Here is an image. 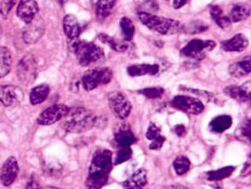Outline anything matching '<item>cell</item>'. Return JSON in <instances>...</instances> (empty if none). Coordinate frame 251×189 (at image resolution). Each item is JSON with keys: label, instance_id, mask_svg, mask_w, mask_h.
Segmentation results:
<instances>
[{"label": "cell", "instance_id": "cell-1", "mask_svg": "<svg viewBox=\"0 0 251 189\" xmlns=\"http://www.w3.org/2000/svg\"><path fill=\"white\" fill-rule=\"evenodd\" d=\"M113 168L112 152L108 150L99 151L89 167V173L85 186L88 189H101L108 182Z\"/></svg>", "mask_w": 251, "mask_h": 189}, {"label": "cell", "instance_id": "cell-2", "mask_svg": "<svg viewBox=\"0 0 251 189\" xmlns=\"http://www.w3.org/2000/svg\"><path fill=\"white\" fill-rule=\"evenodd\" d=\"M97 116L92 111L76 107L68 110L63 117V127L69 133L80 134L91 130L96 125Z\"/></svg>", "mask_w": 251, "mask_h": 189}, {"label": "cell", "instance_id": "cell-3", "mask_svg": "<svg viewBox=\"0 0 251 189\" xmlns=\"http://www.w3.org/2000/svg\"><path fill=\"white\" fill-rule=\"evenodd\" d=\"M71 42L70 49L76 55L78 63L82 66L100 64L104 62V51L96 44L79 41L77 39L71 40Z\"/></svg>", "mask_w": 251, "mask_h": 189}, {"label": "cell", "instance_id": "cell-4", "mask_svg": "<svg viewBox=\"0 0 251 189\" xmlns=\"http://www.w3.org/2000/svg\"><path fill=\"white\" fill-rule=\"evenodd\" d=\"M140 21L152 30L163 35H173L180 31L182 27L178 21L171 18L158 16L156 14L139 13Z\"/></svg>", "mask_w": 251, "mask_h": 189}, {"label": "cell", "instance_id": "cell-5", "mask_svg": "<svg viewBox=\"0 0 251 189\" xmlns=\"http://www.w3.org/2000/svg\"><path fill=\"white\" fill-rule=\"evenodd\" d=\"M113 72L108 67L90 69L82 77V85L87 91H92L99 85H104L112 81Z\"/></svg>", "mask_w": 251, "mask_h": 189}, {"label": "cell", "instance_id": "cell-6", "mask_svg": "<svg viewBox=\"0 0 251 189\" xmlns=\"http://www.w3.org/2000/svg\"><path fill=\"white\" fill-rule=\"evenodd\" d=\"M17 77L18 80L25 85L32 83L37 76V63L35 57L27 53L20 60L17 64Z\"/></svg>", "mask_w": 251, "mask_h": 189}, {"label": "cell", "instance_id": "cell-7", "mask_svg": "<svg viewBox=\"0 0 251 189\" xmlns=\"http://www.w3.org/2000/svg\"><path fill=\"white\" fill-rule=\"evenodd\" d=\"M215 47V43L212 40L203 41L201 39H194L182 49L181 54L185 57L195 60H202L207 51H211Z\"/></svg>", "mask_w": 251, "mask_h": 189}, {"label": "cell", "instance_id": "cell-8", "mask_svg": "<svg viewBox=\"0 0 251 189\" xmlns=\"http://www.w3.org/2000/svg\"><path fill=\"white\" fill-rule=\"evenodd\" d=\"M108 101L109 106L116 117L125 119L129 115L131 111V104L123 93L118 91L112 92L109 95Z\"/></svg>", "mask_w": 251, "mask_h": 189}, {"label": "cell", "instance_id": "cell-9", "mask_svg": "<svg viewBox=\"0 0 251 189\" xmlns=\"http://www.w3.org/2000/svg\"><path fill=\"white\" fill-rule=\"evenodd\" d=\"M69 108L63 104L53 105L39 115L37 118L38 124L42 126H50L57 121L63 119L67 113Z\"/></svg>", "mask_w": 251, "mask_h": 189}, {"label": "cell", "instance_id": "cell-10", "mask_svg": "<svg viewBox=\"0 0 251 189\" xmlns=\"http://www.w3.org/2000/svg\"><path fill=\"white\" fill-rule=\"evenodd\" d=\"M172 104L177 110L190 114H200L204 110V105L200 100L188 96H176Z\"/></svg>", "mask_w": 251, "mask_h": 189}, {"label": "cell", "instance_id": "cell-11", "mask_svg": "<svg viewBox=\"0 0 251 189\" xmlns=\"http://www.w3.org/2000/svg\"><path fill=\"white\" fill-rule=\"evenodd\" d=\"M19 174V164L15 157H9L0 169V182L4 187L12 186Z\"/></svg>", "mask_w": 251, "mask_h": 189}, {"label": "cell", "instance_id": "cell-12", "mask_svg": "<svg viewBox=\"0 0 251 189\" xmlns=\"http://www.w3.org/2000/svg\"><path fill=\"white\" fill-rule=\"evenodd\" d=\"M23 99V92L19 87L13 85L0 86V103L6 107L18 105Z\"/></svg>", "mask_w": 251, "mask_h": 189}, {"label": "cell", "instance_id": "cell-13", "mask_svg": "<svg viewBox=\"0 0 251 189\" xmlns=\"http://www.w3.org/2000/svg\"><path fill=\"white\" fill-rule=\"evenodd\" d=\"M45 32V23L40 16H35L34 19L27 24L23 33V39L26 44H35L42 38Z\"/></svg>", "mask_w": 251, "mask_h": 189}, {"label": "cell", "instance_id": "cell-14", "mask_svg": "<svg viewBox=\"0 0 251 189\" xmlns=\"http://www.w3.org/2000/svg\"><path fill=\"white\" fill-rule=\"evenodd\" d=\"M38 12L39 7L34 0H23L17 8L18 17L25 24H29L37 15Z\"/></svg>", "mask_w": 251, "mask_h": 189}, {"label": "cell", "instance_id": "cell-15", "mask_svg": "<svg viewBox=\"0 0 251 189\" xmlns=\"http://www.w3.org/2000/svg\"><path fill=\"white\" fill-rule=\"evenodd\" d=\"M224 92L235 101L247 102L251 99V81H248L242 86H227Z\"/></svg>", "mask_w": 251, "mask_h": 189}, {"label": "cell", "instance_id": "cell-16", "mask_svg": "<svg viewBox=\"0 0 251 189\" xmlns=\"http://www.w3.org/2000/svg\"><path fill=\"white\" fill-rule=\"evenodd\" d=\"M148 183L146 169L139 168L123 184L124 189H143Z\"/></svg>", "mask_w": 251, "mask_h": 189}, {"label": "cell", "instance_id": "cell-17", "mask_svg": "<svg viewBox=\"0 0 251 189\" xmlns=\"http://www.w3.org/2000/svg\"><path fill=\"white\" fill-rule=\"evenodd\" d=\"M63 30L65 35L70 40L77 39L80 34V26L75 15L67 14L63 21Z\"/></svg>", "mask_w": 251, "mask_h": 189}, {"label": "cell", "instance_id": "cell-18", "mask_svg": "<svg viewBox=\"0 0 251 189\" xmlns=\"http://www.w3.org/2000/svg\"><path fill=\"white\" fill-rule=\"evenodd\" d=\"M249 45V40L244 34H237L234 37L223 41L221 43V48L225 51H243Z\"/></svg>", "mask_w": 251, "mask_h": 189}, {"label": "cell", "instance_id": "cell-19", "mask_svg": "<svg viewBox=\"0 0 251 189\" xmlns=\"http://www.w3.org/2000/svg\"><path fill=\"white\" fill-rule=\"evenodd\" d=\"M159 72L158 64H133L127 68V73L131 77H139V76L155 75Z\"/></svg>", "mask_w": 251, "mask_h": 189}, {"label": "cell", "instance_id": "cell-20", "mask_svg": "<svg viewBox=\"0 0 251 189\" xmlns=\"http://www.w3.org/2000/svg\"><path fill=\"white\" fill-rule=\"evenodd\" d=\"M116 0H100L96 3V15L100 22H103L112 13L113 7L115 6Z\"/></svg>", "mask_w": 251, "mask_h": 189}, {"label": "cell", "instance_id": "cell-21", "mask_svg": "<svg viewBox=\"0 0 251 189\" xmlns=\"http://www.w3.org/2000/svg\"><path fill=\"white\" fill-rule=\"evenodd\" d=\"M114 139H115V142L119 145L120 148L130 147V145H132L136 141V138H135L132 131L128 127L121 128L115 134Z\"/></svg>", "mask_w": 251, "mask_h": 189}, {"label": "cell", "instance_id": "cell-22", "mask_svg": "<svg viewBox=\"0 0 251 189\" xmlns=\"http://www.w3.org/2000/svg\"><path fill=\"white\" fill-rule=\"evenodd\" d=\"M231 124L232 118L229 115H219L212 120L209 128L214 134H221L229 129Z\"/></svg>", "mask_w": 251, "mask_h": 189}, {"label": "cell", "instance_id": "cell-23", "mask_svg": "<svg viewBox=\"0 0 251 189\" xmlns=\"http://www.w3.org/2000/svg\"><path fill=\"white\" fill-rule=\"evenodd\" d=\"M99 39L100 40L102 43L106 44L110 48H112L113 51L117 52H125L128 50L129 48V43L126 41H120L115 38L111 37L106 33H100L99 34Z\"/></svg>", "mask_w": 251, "mask_h": 189}, {"label": "cell", "instance_id": "cell-24", "mask_svg": "<svg viewBox=\"0 0 251 189\" xmlns=\"http://www.w3.org/2000/svg\"><path fill=\"white\" fill-rule=\"evenodd\" d=\"M12 53L7 48L0 47V78H4L11 72Z\"/></svg>", "mask_w": 251, "mask_h": 189}, {"label": "cell", "instance_id": "cell-25", "mask_svg": "<svg viewBox=\"0 0 251 189\" xmlns=\"http://www.w3.org/2000/svg\"><path fill=\"white\" fill-rule=\"evenodd\" d=\"M50 95V86L48 84H40L31 90L29 101L32 105H38L46 101Z\"/></svg>", "mask_w": 251, "mask_h": 189}, {"label": "cell", "instance_id": "cell-26", "mask_svg": "<svg viewBox=\"0 0 251 189\" xmlns=\"http://www.w3.org/2000/svg\"><path fill=\"white\" fill-rule=\"evenodd\" d=\"M251 13V10L247 5L235 4L229 12V19L231 22H240L246 20Z\"/></svg>", "mask_w": 251, "mask_h": 189}, {"label": "cell", "instance_id": "cell-27", "mask_svg": "<svg viewBox=\"0 0 251 189\" xmlns=\"http://www.w3.org/2000/svg\"><path fill=\"white\" fill-rule=\"evenodd\" d=\"M251 71V59L244 60L239 63H233L229 66V74L234 77L241 78L249 75Z\"/></svg>", "mask_w": 251, "mask_h": 189}, {"label": "cell", "instance_id": "cell-28", "mask_svg": "<svg viewBox=\"0 0 251 189\" xmlns=\"http://www.w3.org/2000/svg\"><path fill=\"white\" fill-rule=\"evenodd\" d=\"M211 15H212L214 22L219 26L221 28L227 29L230 27V24H231L230 19L226 15H224L222 9L219 6H213L212 7Z\"/></svg>", "mask_w": 251, "mask_h": 189}, {"label": "cell", "instance_id": "cell-29", "mask_svg": "<svg viewBox=\"0 0 251 189\" xmlns=\"http://www.w3.org/2000/svg\"><path fill=\"white\" fill-rule=\"evenodd\" d=\"M235 170L234 166H225L216 170H211L207 173V179L209 181H220L230 176Z\"/></svg>", "mask_w": 251, "mask_h": 189}, {"label": "cell", "instance_id": "cell-30", "mask_svg": "<svg viewBox=\"0 0 251 189\" xmlns=\"http://www.w3.org/2000/svg\"><path fill=\"white\" fill-rule=\"evenodd\" d=\"M120 27L125 41L129 42L134 36L135 32V27L132 21L128 17H122L120 20Z\"/></svg>", "mask_w": 251, "mask_h": 189}, {"label": "cell", "instance_id": "cell-31", "mask_svg": "<svg viewBox=\"0 0 251 189\" xmlns=\"http://www.w3.org/2000/svg\"><path fill=\"white\" fill-rule=\"evenodd\" d=\"M173 165L177 175H183L188 172L191 166V162L187 157L180 155L175 159Z\"/></svg>", "mask_w": 251, "mask_h": 189}, {"label": "cell", "instance_id": "cell-32", "mask_svg": "<svg viewBox=\"0 0 251 189\" xmlns=\"http://www.w3.org/2000/svg\"><path fill=\"white\" fill-rule=\"evenodd\" d=\"M139 13H150L154 14L159 11V4L157 0H145L139 6Z\"/></svg>", "mask_w": 251, "mask_h": 189}, {"label": "cell", "instance_id": "cell-33", "mask_svg": "<svg viewBox=\"0 0 251 189\" xmlns=\"http://www.w3.org/2000/svg\"><path fill=\"white\" fill-rule=\"evenodd\" d=\"M208 28H209V26L206 25L204 22L199 21V20L192 21V22L189 23L188 25L184 27V30L189 34L202 32V31H205Z\"/></svg>", "mask_w": 251, "mask_h": 189}, {"label": "cell", "instance_id": "cell-34", "mask_svg": "<svg viewBox=\"0 0 251 189\" xmlns=\"http://www.w3.org/2000/svg\"><path fill=\"white\" fill-rule=\"evenodd\" d=\"M138 93L149 99H158L163 96L164 90L162 87H149L139 90Z\"/></svg>", "mask_w": 251, "mask_h": 189}, {"label": "cell", "instance_id": "cell-35", "mask_svg": "<svg viewBox=\"0 0 251 189\" xmlns=\"http://www.w3.org/2000/svg\"><path fill=\"white\" fill-rule=\"evenodd\" d=\"M132 151L129 147H122L116 154L115 164H121L126 162L131 158Z\"/></svg>", "mask_w": 251, "mask_h": 189}, {"label": "cell", "instance_id": "cell-36", "mask_svg": "<svg viewBox=\"0 0 251 189\" xmlns=\"http://www.w3.org/2000/svg\"><path fill=\"white\" fill-rule=\"evenodd\" d=\"M15 5V0H0V14L7 16Z\"/></svg>", "mask_w": 251, "mask_h": 189}, {"label": "cell", "instance_id": "cell-37", "mask_svg": "<svg viewBox=\"0 0 251 189\" xmlns=\"http://www.w3.org/2000/svg\"><path fill=\"white\" fill-rule=\"evenodd\" d=\"M146 136H147V138L153 141V140L158 138L159 136H161V131L155 124L151 123L150 127H149V130L147 132Z\"/></svg>", "mask_w": 251, "mask_h": 189}, {"label": "cell", "instance_id": "cell-38", "mask_svg": "<svg viewBox=\"0 0 251 189\" xmlns=\"http://www.w3.org/2000/svg\"><path fill=\"white\" fill-rule=\"evenodd\" d=\"M251 121L250 119H247L244 121V123H242L241 128H240V133L243 136H245L246 138L248 137L249 140L251 139Z\"/></svg>", "mask_w": 251, "mask_h": 189}, {"label": "cell", "instance_id": "cell-39", "mask_svg": "<svg viewBox=\"0 0 251 189\" xmlns=\"http://www.w3.org/2000/svg\"><path fill=\"white\" fill-rule=\"evenodd\" d=\"M164 141H165V137L164 136H162V135L159 136L158 138H156L152 141V143H151V146H150V149H151V151H158V150H160L163 147Z\"/></svg>", "mask_w": 251, "mask_h": 189}, {"label": "cell", "instance_id": "cell-40", "mask_svg": "<svg viewBox=\"0 0 251 189\" xmlns=\"http://www.w3.org/2000/svg\"><path fill=\"white\" fill-rule=\"evenodd\" d=\"M42 188L40 187V184L38 183L37 180L34 178H30L29 181L27 182L25 189H41Z\"/></svg>", "mask_w": 251, "mask_h": 189}, {"label": "cell", "instance_id": "cell-41", "mask_svg": "<svg viewBox=\"0 0 251 189\" xmlns=\"http://www.w3.org/2000/svg\"><path fill=\"white\" fill-rule=\"evenodd\" d=\"M175 133H176V135L178 136H183L185 134H186V129L183 125H177L175 127Z\"/></svg>", "mask_w": 251, "mask_h": 189}, {"label": "cell", "instance_id": "cell-42", "mask_svg": "<svg viewBox=\"0 0 251 189\" xmlns=\"http://www.w3.org/2000/svg\"><path fill=\"white\" fill-rule=\"evenodd\" d=\"M187 2H188V0H174V1H173V6H174L175 9H180V8L183 7Z\"/></svg>", "mask_w": 251, "mask_h": 189}, {"label": "cell", "instance_id": "cell-43", "mask_svg": "<svg viewBox=\"0 0 251 189\" xmlns=\"http://www.w3.org/2000/svg\"><path fill=\"white\" fill-rule=\"evenodd\" d=\"M56 189V188H52V187H48V188H44V189Z\"/></svg>", "mask_w": 251, "mask_h": 189}, {"label": "cell", "instance_id": "cell-44", "mask_svg": "<svg viewBox=\"0 0 251 189\" xmlns=\"http://www.w3.org/2000/svg\"><path fill=\"white\" fill-rule=\"evenodd\" d=\"M99 1H100V0H92V2H93V4H94V5H95L96 3H98Z\"/></svg>", "mask_w": 251, "mask_h": 189}, {"label": "cell", "instance_id": "cell-45", "mask_svg": "<svg viewBox=\"0 0 251 189\" xmlns=\"http://www.w3.org/2000/svg\"><path fill=\"white\" fill-rule=\"evenodd\" d=\"M0 33H1V27H0Z\"/></svg>", "mask_w": 251, "mask_h": 189}, {"label": "cell", "instance_id": "cell-46", "mask_svg": "<svg viewBox=\"0 0 251 189\" xmlns=\"http://www.w3.org/2000/svg\"></svg>", "mask_w": 251, "mask_h": 189}]
</instances>
